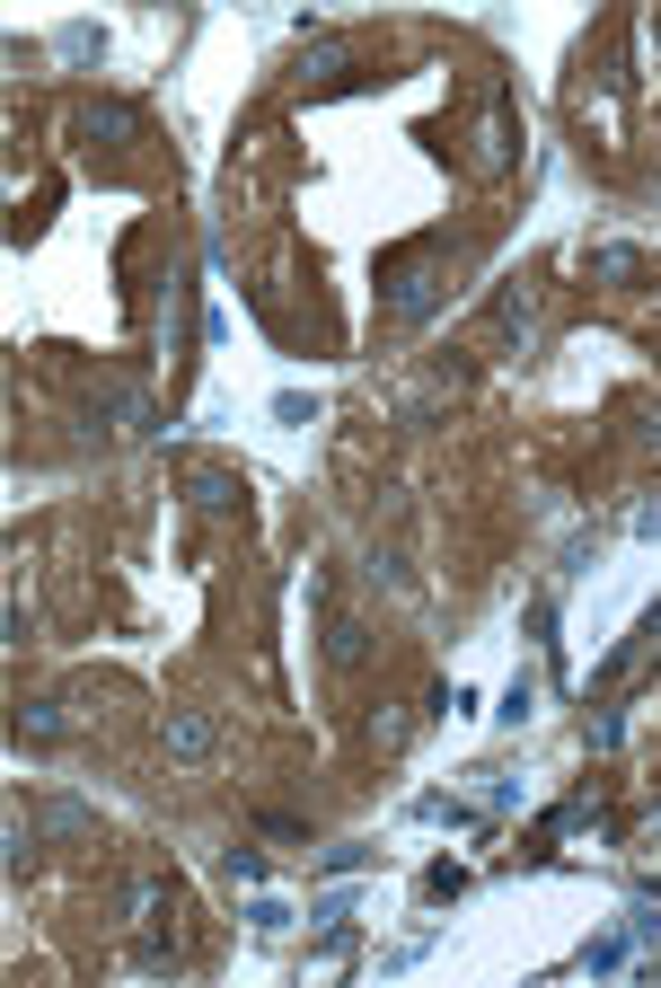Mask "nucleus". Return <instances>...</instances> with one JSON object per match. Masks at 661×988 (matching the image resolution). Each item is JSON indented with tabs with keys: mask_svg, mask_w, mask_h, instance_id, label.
Segmentation results:
<instances>
[{
	"mask_svg": "<svg viewBox=\"0 0 661 988\" xmlns=\"http://www.w3.org/2000/svg\"><path fill=\"white\" fill-rule=\"evenodd\" d=\"M62 733V715H53V707H27V715H18V741H53Z\"/></svg>",
	"mask_w": 661,
	"mask_h": 988,
	"instance_id": "nucleus-5",
	"label": "nucleus"
},
{
	"mask_svg": "<svg viewBox=\"0 0 661 988\" xmlns=\"http://www.w3.org/2000/svg\"><path fill=\"white\" fill-rule=\"evenodd\" d=\"M80 132H89V141H98V132H132V116H124V107H89V116H80Z\"/></svg>",
	"mask_w": 661,
	"mask_h": 988,
	"instance_id": "nucleus-6",
	"label": "nucleus"
},
{
	"mask_svg": "<svg viewBox=\"0 0 661 988\" xmlns=\"http://www.w3.org/2000/svg\"><path fill=\"white\" fill-rule=\"evenodd\" d=\"M220 873H229V882H265V857H247V848H229V857H220Z\"/></svg>",
	"mask_w": 661,
	"mask_h": 988,
	"instance_id": "nucleus-7",
	"label": "nucleus"
},
{
	"mask_svg": "<svg viewBox=\"0 0 661 988\" xmlns=\"http://www.w3.org/2000/svg\"><path fill=\"white\" fill-rule=\"evenodd\" d=\"M195 503H204V512H229V503H238V486H229L220 468H195Z\"/></svg>",
	"mask_w": 661,
	"mask_h": 988,
	"instance_id": "nucleus-3",
	"label": "nucleus"
},
{
	"mask_svg": "<svg viewBox=\"0 0 661 988\" xmlns=\"http://www.w3.org/2000/svg\"><path fill=\"white\" fill-rule=\"evenodd\" d=\"M45 830H53V839H80L89 812H80V803H45Z\"/></svg>",
	"mask_w": 661,
	"mask_h": 988,
	"instance_id": "nucleus-4",
	"label": "nucleus"
},
{
	"mask_svg": "<svg viewBox=\"0 0 661 988\" xmlns=\"http://www.w3.org/2000/svg\"><path fill=\"white\" fill-rule=\"evenodd\" d=\"M168 750H177V759H204V750H213V724H204V715H168Z\"/></svg>",
	"mask_w": 661,
	"mask_h": 988,
	"instance_id": "nucleus-1",
	"label": "nucleus"
},
{
	"mask_svg": "<svg viewBox=\"0 0 661 988\" xmlns=\"http://www.w3.org/2000/svg\"><path fill=\"white\" fill-rule=\"evenodd\" d=\"M591 274H609V283H635V274H644V256H635V247H591Z\"/></svg>",
	"mask_w": 661,
	"mask_h": 988,
	"instance_id": "nucleus-2",
	"label": "nucleus"
}]
</instances>
